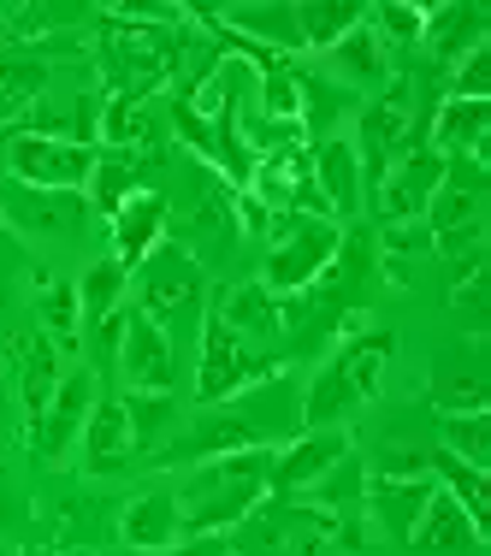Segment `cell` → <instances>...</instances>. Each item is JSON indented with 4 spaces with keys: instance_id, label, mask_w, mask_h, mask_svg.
Here are the masks:
<instances>
[{
    "instance_id": "cell-4",
    "label": "cell",
    "mask_w": 491,
    "mask_h": 556,
    "mask_svg": "<svg viewBox=\"0 0 491 556\" xmlns=\"http://www.w3.org/2000/svg\"><path fill=\"white\" fill-rule=\"evenodd\" d=\"M343 249V231L331 219H290L285 237L267 249V278L261 285L273 290V296H297V290L320 285V278L331 273V261H338Z\"/></svg>"
},
{
    "instance_id": "cell-21",
    "label": "cell",
    "mask_w": 491,
    "mask_h": 556,
    "mask_svg": "<svg viewBox=\"0 0 491 556\" xmlns=\"http://www.w3.org/2000/svg\"><path fill=\"white\" fill-rule=\"evenodd\" d=\"M367 396H362V386L350 379V367L331 355V362L314 374V386H309V396H302V420L309 427H338V420H350L355 408H362Z\"/></svg>"
},
{
    "instance_id": "cell-8",
    "label": "cell",
    "mask_w": 491,
    "mask_h": 556,
    "mask_svg": "<svg viewBox=\"0 0 491 556\" xmlns=\"http://www.w3.org/2000/svg\"><path fill=\"white\" fill-rule=\"evenodd\" d=\"M343 456H350V432H343V427H309L302 439H290L285 450H273L267 492H278V497H309Z\"/></svg>"
},
{
    "instance_id": "cell-32",
    "label": "cell",
    "mask_w": 491,
    "mask_h": 556,
    "mask_svg": "<svg viewBox=\"0 0 491 556\" xmlns=\"http://www.w3.org/2000/svg\"><path fill=\"white\" fill-rule=\"evenodd\" d=\"M261 108H267L273 125H302V108H309V77L273 65V72L261 77Z\"/></svg>"
},
{
    "instance_id": "cell-14",
    "label": "cell",
    "mask_w": 491,
    "mask_h": 556,
    "mask_svg": "<svg viewBox=\"0 0 491 556\" xmlns=\"http://www.w3.org/2000/svg\"><path fill=\"white\" fill-rule=\"evenodd\" d=\"M309 172H314V190H320L331 219H350L362 207V161H355L350 137H326L309 154Z\"/></svg>"
},
{
    "instance_id": "cell-2",
    "label": "cell",
    "mask_w": 491,
    "mask_h": 556,
    "mask_svg": "<svg viewBox=\"0 0 491 556\" xmlns=\"http://www.w3.org/2000/svg\"><path fill=\"white\" fill-rule=\"evenodd\" d=\"M285 420L290 427L302 420V396L285 379H267V386L231 396V403H214V415L196 420V432H184L166 456L172 462H214V456H231V450H267V439L285 432Z\"/></svg>"
},
{
    "instance_id": "cell-28",
    "label": "cell",
    "mask_w": 491,
    "mask_h": 556,
    "mask_svg": "<svg viewBox=\"0 0 491 556\" xmlns=\"http://www.w3.org/2000/svg\"><path fill=\"white\" fill-rule=\"evenodd\" d=\"M331 65H338V77H350V84H385L391 54H385V42L374 36V24H355V30L331 48Z\"/></svg>"
},
{
    "instance_id": "cell-33",
    "label": "cell",
    "mask_w": 491,
    "mask_h": 556,
    "mask_svg": "<svg viewBox=\"0 0 491 556\" xmlns=\"http://www.w3.org/2000/svg\"><path fill=\"white\" fill-rule=\"evenodd\" d=\"M118 403H125V415H130L137 450H154L166 439V427H172V396L166 391H130V396H118Z\"/></svg>"
},
{
    "instance_id": "cell-36",
    "label": "cell",
    "mask_w": 491,
    "mask_h": 556,
    "mask_svg": "<svg viewBox=\"0 0 491 556\" xmlns=\"http://www.w3.org/2000/svg\"><path fill=\"white\" fill-rule=\"evenodd\" d=\"M420 30H427V7H415V0H391V7L374 12V36L385 48L391 42H420Z\"/></svg>"
},
{
    "instance_id": "cell-39",
    "label": "cell",
    "mask_w": 491,
    "mask_h": 556,
    "mask_svg": "<svg viewBox=\"0 0 491 556\" xmlns=\"http://www.w3.org/2000/svg\"><path fill=\"white\" fill-rule=\"evenodd\" d=\"M7 48H12V30H7V24H0V60H7Z\"/></svg>"
},
{
    "instance_id": "cell-25",
    "label": "cell",
    "mask_w": 491,
    "mask_h": 556,
    "mask_svg": "<svg viewBox=\"0 0 491 556\" xmlns=\"http://www.w3.org/2000/svg\"><path fill=\"white\" fill-rule=\"evenodd\" d=\"M125 290H130V273L118 267V261H96L84 278H77V314H84V326L108 320V314L125 308Z\"/></svg>"
},
{
    "instance_id": "cell-38",
    "label": "cell",
    "mask_w": 491,
    "mask_h": 556,
    "mask_svg": "<svg viewBox=\"0 0 491 556\" xmlns=\"http://www.w3.org/2000/svg\"><path fill=\"white\" fill-rule=\"evenodd\" d=\"M42 326H48V338H54V343L72 350L77 326H84V314H77V290H65V285L48 290V296H42Z\"/></svg>"
},
{
    "instance_id": "cell-27",
    "label": "cell",
    "mask_w": 491,
    "mask_h": 556,
    "mask_svg": "<svg viewBox=\"0 0 491 556\" xmlns=\"http://www.w3.org/2000/svg\"><path fill=\"white\" fill-rule=\"evenodd\" d=\"M42 96H48V65L42 60H0V125H18Z\"/></svg>"
},
{
    "instance_id": "cell-35",
    "label": "cell",
    "mask_w": 491,
    "mask_h": 556,
    "mask_svg": "<svg viewBox=\"0 0 491 556\" xmlns=\"http://www.w3.org/2000/svg\"><path fill=\"white\" fill-rule=\"evenodd\" d=\"M362 492H367V473H362V462L355 456H343L338 468L326 473L320 485H314V503H320V515H331V509H355V503H362Z\"/></svg>"
},
{
    "instance_id": "cell-6",
    "label": "cell",
    "mask_w": 491,
    "mask_h": 556,
    "mask_svg": "<svg viewBox=\"0 0 491 556\" xmlns=\"http://www.w3.org/2000/svg\"><path fill=\"white\" fill-rule=\"evenodd\" d=\"M7 161H12V184H24V190H84L89 172H96V149L89 142H54V137L12 130Z\"/></svg>"
},
{
    "instance_id": "cell-18",
    "label": "cell",
    "mask_w": 491,
    "mask_h": 556,
    "mask_svg": "<svg viewBox=\"0 0 491 556\" xmlns=\"http://www.w3.org/2000/svg\"><path fill=\"white\" fill-rule=\"evenodd\" d=\"M486 130H491V101H456V96H444V108H438L432 118V142L427 149H438L444 161H474V166H486Z\"/></svg>"
},
{
    "instance_id": "cell-15",
    "label": "cell",
    "mask_w": 491,
    "mask_h": 556,
    "mask_svg": "<svg viewBox=\"0 0 491 556\" xmlns=\"http://www.w3.org/2000/svg\"><path fill=\"white\" fill-rule=\"evenodd\" d=\"M130 456H137V439H130V415L118 396H96V408H89L84 420V468L89 473H118L130 468Z\"/></svg>"
},
{
    "instance_id": "cell-11",
    "label": "cell",
    "mask_w": 491,
    "mask_h": 556,
    "mask_svg": "<svg viewBox=\"0 0 491 556\" xmlns=\"http://www.w3.org/2000/svg\"><path fill=\"white\" fill-rule=\"evenodd\" d=\"M89 408H96V374H89V367H77V374H65V379H60V391L48 396V408L36 415V427H30L36 456H42V462H60L65 450L84 439Z\"/></svg>"
},
{
    "instance_id": "cell-29",
    "label": "cell",
    "mask_w": 491,
    "mask_h": 556,
    "mask_svg": "<svg viewBox=\"0 0 491 556\" xmlns=\"http://www.w3.org/2000/svg\"><path fill=\"white\" fill-rule=\"evenodd\" d=\"M231 36H261L267 48H302L297 36V7H231L219 12Z\"/></svg>"
},
{
    "instance_id": "cell-17",
    "label": "cell",
    "mask_w": 491,
    "mask_h": 556,
    "mask_svg": "<svg viewBox=\"0 0 491 556\" xmlns=\"http://www.w3.org/2000/svg\"><path fill=\"white\" fill-rule=\"evenodd\" d=\"M0 214H12L24 231H84L89 202L84 190H24V184H12Z\"/></svg>"
},
{
    "instance_id": "cell-26",
    "label": "cell",
    "mask_w": 491,
    "mask_h": 556,
    "mask_svg": "<svg viewBox=\"0 0 491 556\" xmlns=\"http://www.w3.org/2000/svg\"><path fill=\"white\" fill-rule=\"evenodd\" d=\"M420 42H432L444 60L468 54L474 42H486V18L474 7H427V30H420Z\"/></svg>"
},
{
    "instance_id": "cell-34",
    "label": "cell",
    "mask_w": 491,
    "mask_h": 556,
    "mask_svg": "<svg viewBox=\"0 0 491 556\" xmlns=\"http://www.w3.org/2000/svg\"><path fill=\"white\" fill-rule=\"evenodd\" d=\"M432 403L444 408V415H474V408L491 403V391L474 367H444V374L432 379Z\"/></svg>"
},
{
    "instance_id": "cell-9",
    "label": "cell",
    "mask_w": 491,
    "mask_h": 556,
    "mask_svg": "<svg viewBox=\"0 0 491 556\" xmlns=\"http://www.w3.org/2000/svg\"><path fill=\"white\" fill-rule=\"evenodd\" d=\"M438 184H444V154L427 149V142H415V149H408L403 161H396V166L379 178V214L391 219V225L427 219Z\"/></svg>"
},
{
    "instance_id": "cell-16",
    "label": "cell",
    "mask_w": 491,
    "mask_h": 556,
    "mask_svg": "<svg viewBox=\"0 0 491 556\" xmlns=\"http://www.w3.org/2000/svg\"><path fill=\"white\" fill-rule=\"evenodd\" d=\"M118 539L130 551H178L184 545V521H178V497L172 492H142L118 509Z\"/></svg>"
},
{
    "instance_id": "cell-41",
    "label": "cell",
    "mask_w": 491,
    "mask_h": 556,
    "mask_svg": "<svg viewBox=\"0 0 491 556\" xmlns=\"http://www.w3.org/2000/svg\"><path fill=\"white\" fill-rule=\"evenodd\" d=\"M0 556H7V551H0Z\"/></svg>"
},
{
    "instance_id": "cell-20",
    "label": "cell",
    "mask_w": 491,
    "mask_h": 556,
    "mask_svg": "<svg viewBox=\"0 0 491 556\" xmlns=\"http://www.w3.org/2000/svg\"><path fill=\"white\" fill-rule=\"evenodd\" d=\"M432 492H438L432 473H415V480L379 473V480L367 485V509H374V521H379L391 539H408V527H415V515L427 509V497H432Z\"/></svg>"
},
{
    "instance_id": "cell-22",
    "label": "cell",
    "mask_w": 491,
    "mask_h": 556,
    "mask_svg": "<svg viewBox=\"0 0 491 556\" xmlns=\"http://www.w3.org/2000/svg\"><path fill=\"white\" fill-rule=\"evenodd\" d=\"M432 480L456 497V509L474 521V533L491 539V480H486V468H468V462H456V456H432Z\"/></svg>"
},
{
    "instance_id": "cell-31",
    "label": "cell",
    "mask_w": 491,
    "mask_h": 556,
    "mask_svg": "<svg viewBox=\"0 0 491 556\" xmlns=\"http://www.w3.org/2000/svg\"><path fill=\"white\" fill-rule=\"evenodd\" d=\"M444 456L468 462V468H486L491 462V415L474 408V415H444Z\"/></svg>"
},
{
    "instance_id": "cell-37",
    "label": "cell",
    "mask_w": 491,
    "mask_h": 556,
    "mask_svg": "<svg viewBox=\"0 0 491 556\" xmlns=\"http://www.w3.org/2000/svg\"><path fill=\"white\" fill-rule=\"evenodd\" d=\"M456 101H486L491 96V42H474L468 54L456 60V84H450Z\"/></svg>"
},
{
    "instance_id": "cell-30",
    "label": "cell",
    "mask_w": 491,
    "mask_h": 556,
    "mask_svg": "<svg viewBox=\"0 0 491 556\" xmlns=\"http://www.w3.org/2000/svg\"><path fill=\"white\" fill-rule=\"evenodd\" d=\"M355 24H362V7H326V0H302V7H297L302 48H326V54H331Z\"/></svg>"
},
{
    "instance_id": "cell-1",
    "label": "cell",
    "mask_w": 491,
    "mask_h": 556,
    "mask_svg": "<svg viewBox=\"0 0 491 556\" xmlns=\"http://www.w3.org/2000/svg\"><path fill=\"white\" fill-rule=\"evenodd\" d=\"M267 468H273V450H231V456H214L196 473H184V485L172 492L184 521V545L214 539L225 527H243L267 503Z\"/></svg>"
},
{
    "instance_id": "cell-7",
    "label": "cell",
    "mask_w": 491,
    "mask_h": 556,
    "mask_svg": "<svg viewBox=\"0 0 491 556\" xmlns=\"http://www.w3.org/2000/svg\"><path fill=\"white\" fill-rule=\"evenodd\" d=\"M350 149H355V161L374 172V184H379L385 172L415 149V89H408V84L385 89L374 108L362 113V137H355Z\"/></svg>"
},
{
    "instance_id": "cell-13",
    "label": "cell",
    "mask_w": 491,
    "mask_h": 556,
    "mask_svg": "<svg viewBox=\"0 0 491 556\" xmlns=\"http://www.w3.org/2000/svg\"><path fill=\"white\" fill-rule=\"evenodd\" d=\"M166 243V202L154 190H137L125 207L113 214V261L125 273H137L154 249Z\"/></svg>"
},
{
    "instance_id": "cell-40",
    "label": "cell",
    "mask_w": 491,
    "mask_h": 556,
    "mask_svg": "<svg viewBox=\"0 0 491 556\" xmlns=\"http://www.w3.org/2000/svg\"><path fill=\"white\" fill-rule=\"evenodd\" d=\"M30 556H48V551H30Z\"/></svg>"
},
{
    "instance_id": "cell-19",
    "label": "cell",
    "mask_w": 491,
    "mask_h": 556,
    "mask_svg": "<svg viewBox=\"0 0 491 556\" xmlns=\"http://www.w3.org/2000/svg\"><path fill=\"white\" fill-rule=\"evenodd\" d=\"M214 314L249 343H273L278 332H285V308H278V296L267 285H225Z\"/></svg>"
},
{
    "instance_id": "cell-10",
    "label": "cell",
    "mask_w": 491,
    "mask_h": 556,
    "mask_svg": "<svg viewBox=\"0 0 491 556\" xmlns=\"http://www.w3.org/2000/svg\"><path fill=\"white\" fill-rule=\"evenodd\" d=\"M113 362L130 391H172V338L142 308H125V332H118Z\"/></svg>"
},
{
    "instance_id": "cell-12",
    "label": "cell",
    "mask_w": 491,
    "mask_h": 556,
    "mask_svg": "<svg viewBox=\"0 0 491 556\" xmlns=\"http://www.w3.org/2000/svg\"><path fill=\"white\" fill-rule=\"evenodd\" d=\"M415 556H468V551H480L486 539L474 533V521L456 509V497L438 485V492L427 497V509L415 515V527H408V539H403Z\"/></svg>"
},
{
    "instance_id": "cell-23",
    "label": "cell",
    "mask_w": 491,
    "mask_h": 556,
    "mask_svg": "<svg viewBox=\"0 0 491 556\" xmlns=\"http://www.w3.org/2000/svg\"><path fill=\"white\" fill-rule=\"evenodd\" d=\"M18 396H24V408H30V420L36 415H42V408H48V396H54L60 391V355H54V338H48V332H30V338H24L18 343Z\"/></svg>"
},
{
    "instance_id": "cell-24",
    "label": "cell",
    "mask_w": 491,
    "mask_h": 556,
    "mask_svg": "<svg viewBox=\"0 0 491 556\" xmlns=\"http://www.w3.org/2000/svg\"><path fill=\"white\" fill-rule=\"evenodd\" d=\"M130 195H137V161H130V149L96 154V172H89V184H84V202L113 219Z\"/></svg>"
},
{
    "instance_id": "cell-3",
    "label": "cell",
    "mask_w": 491,
    "mask_h": 556,
    "mask_svg": "<svg viewBox=\"0 0 491 556\" xmlns=\"http://www.w3.org/2000/svg\"><path fill=\"white\" fill-rule=\"evenodd\" d=\"M267 379H278L273 355L261 350V343L237 338L219 314H207V326H202V362H196V396H202V403H231V396L267 386Z\"/></svg>"
},
{
    "instance_id": "cell-5",
    "label": "cell",
    "mask_w": 491,
    "mask_h": 556,
    "mask_svg": "<svg viewBox=\"0 0 491 556\" xmlns=\"http://www.w3.org/2000/svg\"><path fill=\"white\" fill-rule=\"evenodd\" d=\"M142 302L137 308L149 314L154 326L166 320H190V314H202V296H207V278H202V261L190 255V249L178 243H161L149 261H142Z\"/></svg>"
}]
</instances>
